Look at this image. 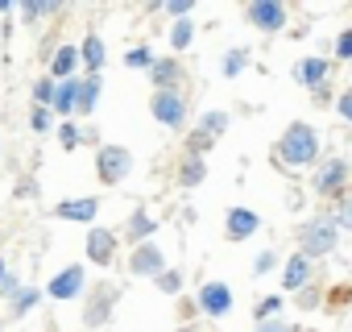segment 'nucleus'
Here are the masks:
<instances>
[{"instance_id":"obj_10","label":"nucleus","mask_w":352,"mask_h":332,"mask_svg":"<svg viewBox=\"0 0 352 332\" xmlns=\"http://www.w3.org/2000/svg\"><path fill=\"white\" fill-rule=\"evenodd\" d=\"M83 291V266H71V270H63L54 282H50V295L54 299H75Z\"/></svg>"},{"instance_id":"obj_38","label":"nucleus","mask_w":352,"mask_h":332,"mask_svg":"<svg viewBox=\"0 0 352 332\" xmlns=\"http://www.w3.org/2000/svg\"><path fill=\"white\" fill-rule=\"evenodd\" d=\"M257 332H290V328H286V324H278V320H265Z\"/></svg>"},{"instance_id":"obj_9","label":"nucleus","mask_w":352,"mask_h":332,"mask_svg":"<svg viewBox=\"0 0 352 332\" xmlns=\"http://www.w3.org/2000/svg\"><path fill=\"white\" fill-rule=\"evenodd\" d=\"M257 229H261L257 212H249V208H232V212H228V241H245V237H253Z\"/></svg>"},{"instance_id":"obj_21","label":"nucleus","mask_w":352,"mask_h":332,"mask_svg":"<svg viewBox=\"0 0 352 332\" xmlns=\"http://www.w3.org/2000/svg\"><path fill=\"white\" fill-rule=\"evenodd\" d=\"M96 96H100V79L87 75V79L79 83V112H91V108H96Z\"/></svg>"},{"instance_id":"obj_12","label":"nucleus","mask_w":352,"mask_h":332,"mask_svg":"<svg viewBox=\"0 0 352 332\" xmlns=\"http://www.w3.org/2000/svg\"><path fill=\"white\" fill-rule=\"evenodd\" d=\"M179 63H174V59H157L153 67H149V75H153V83L162 87V92H174V79H179Z\"/></svg>"},{"instance_id":"obj_19","label":"nucleus","mask_w":352,"mask_h":332,"mask_svg":"<svg viewBox=\"0 0 352 332\" xmlns=\"http://www.w3.org/2000/svg\"><path fill=\"white\" fill-rule=\"evenodd\" d=\"M54 108L58 112H79V83H63L54 92Z\"/></svg>"},{"instance_id":"obj_20","label":"nucleus","mask_w":352,"mask_h":332,"mask_svg":"<svg viewBox=\"0 0 352 332\" xmlns=\"http://www.w3.org/2000/svg\"><path fill=\"white\" fill-rule=\"evenodd\" d=\"M224 129H228V112H208V116L199 121V133H204L208 141H216Z\"/></svg>"},{"instance_id":"obj_27","label":"nucleus","mask_w":352,"mask_h":332,"mask_svg":"<svg viewBox=\"0 0 352 332\" xmlns=\"http://www.w3.org/2000/svg\"><path fill=\"white\" fill-rule=\"evenodd\" d=\"M336 200H340V225H344V229H352V196H348V191H340Z\"/></svg>"},{"instance_id":"obj_32","label":"nucleus","mask_w":352,"mask_h":332,"mask_svg":"<svg viewBox=\"0 0 352 332\" xmlns=\"http://www.w3.org/2000/svg\"><path fill=\"white\" fill-rule=\"evenodd\" d=\"M30 125H34L38 133H46V129H50V112H46V108H34V116H30Z\"/></svg>"},{"instance_id":"obj_17","label":"nucleus","mask_w":352,"mask_h":332,"mask_svg":"<svg viewBox=\"0 0 352 332\" xmlns=\"http://www.w3.org/2000/svg\"><path fill=\"white\" fill-rule=\"evenodd\" d=\"M298 79H302L307 87H315V92H319V87H323V79H327V63H323V59H307V63L298 67Z\"/></svg>"},{"instance_id":"obj_37","label":"nucleus","mask_w":352,"mask_h":332,"mask_svg":"<svg viewBox=\"0 0 352 332\" xmlns=\"http://www.w3.org/2000/svg\"><path fill=\"white\" fill-rule=\"evenodd\" d=\"M174 17H183V13H191V0H179V5H166Z\"/></svg>"},{"instance_id":"obj_25","label":"nucleus","mask_w":352,"mask_h":332,"mask_svg":"<svg viewBox=\"0 0 352 332\" xmlns=\"http://www.w3.org/2000/svg\"><path fill=\"white\" fill-rule=\"evenodd\" d=\"M34 303H38V291H17V295H13V311H17V315L30 311Z\"/></svg>"},{"instance_id":"obj_11","label":"nucleus","mask_w":352,"mask_h":332,"mask_svg":"<svg viewBox=\"0 0 352 332\" xmlns=\"http://www.w3.org/2000/svg\"><path fill=\"white\" fill-rule=\"evenodd\" d=\"M307 274H311V258L298 253V258L286 262V270H282V287H286V291H298V287L307 282Z\"/></svg>"},{"instance_id":"obj_22","label":"nucleus","mask_w":352,"mask_h":332,"mask_svg":"<svg viewBox=\"0 0 352 332\" xmlns=\"http://www.w3.org/2000/svg\"><path fill=\"white\" fill-rule=\"evenodd\" d=\"M153 233V220H149V212H133V220H129V237L133 241H145Z\"/></svg>"},{"instance_id":"obj_26","label":"nucleus","mask_w":352,"mask_h":332,"mask_svg":"<svg viewBox=\"0 0 352 332\" xmlns=\"http://www.w3.org/2000/svg\"><path fill=\"white\" fill-rule=\"evenodd\" d=\"M191 34H195V30H191V21H179V25H174V34H170V42L183 50V46L191 42Z\"/></svg>"},{"instance_id":"obj_31","label":"nucleus","mask_w":352,"mask_h":332,"mask_svg":"<svg viewBox=\"0 0 352 332\" xmlns=\"http://www.w3.org/2000/svg\"><path fill=\"white\" fill-rule=\"evenodd\" d=\"M336 54H340V59H352V30H344V34L336 38Z\"/></svg>"},{"instance_id":"obj_7","label":"nucleus","mask_w":352,"mask_h":332,"mask_svg":"<svg viewBox=\"0 0 352 332\" xmlns=\"http://www.w3.org/2000/svg\"><path fill=\"white\" fill-rule=\"evenodd\" d=\"M199 307H204L208 315H224V311H232V291H228L224 282H208V287L199 291Z\"/></svg>"},{"instance_id":"obj_23","label":"nucleus","mask_w":352,"mask_h":332,"mask_svg":"<svg viewBox=\"0 0 352 332\" xmlns=\"http://www.w3.org/2000/svg\"><path fill=\"white\" fill-rule=\"evenodd\" d=\"M108 303H112V291H108V287H100V291H96V307L87 311V324H100V320L108 315Z\"/></svg>"},{"instance_id":"obj_28","label":"nucleus","mask_w":352,"mask_h":332,"mask_svg":"<svg viewBox=\"0 0 352 332\" xmlns=\"http://www.w3.org/2000/svg\"><path fill=\"white\" fill-rule=\"evenodd\" d=\"M124 63H129V67H153V54L141 46V50H129V59H124Z\"/></svg>"},{"instance_id":"obj_39","label":"nucleus","mask_w":352,"mask_h":332,"mask_svg":"<svg viewBox=\"0 0 352 332\" xmlns=\"http://www.w3.org/2000/svg\"><path fill=\"white\" fill-rule=\"evenodd\" d=\"M265 270H274V253H265V258L257 262V274H265Z\"/></svg>"},{"instance_id":"obj_33","label":"nucleus","mask_w":352,"mask_h":332,"mask_svg":"<svg viewBox=\"0 0 352 332\" xmlns=\"http://www.w3.org/2000/svg\"><path fill=\"white\" fill-rule=\"evenodd\" d=\"M336 108H340V116H344V121H352V87L340 96V104H336Z\"/></svg>"},{"instance_id":"obj_14","label":"nucleus","mask_w":352,"mask_h":332,"mask_svg":"<svg viewBox=\"0 0 352 332\" xmlns=\"http://www.w3.org/2000/svg\"><path fill=\"white\" fill-rule=\"evenodd\" d=\"M75 63H79V50H75V46H58V50H54V59H50V75L67 79V75L75 71Z\"/></svg>"},{"instance_id":"obj_36","label":"nucleus","mask_w":352,"mask_h":332,"mask_svg":"<svg viewBox=\"0 0 352 332\" xmlns=\"http://www.w3.org/2000/svg\"><path fill=\"white\" fill-rule=\"evenodd\" d=\"M157 282H162V291H179V274H162Z\"/></svg>"},{"instance_id":"obj_2","label":"nucleus","mask_w":352,"mask_h":332,"mask_svg":"<svg viewBox=\"0 0 352 332\" xmlns=\"http://www.w3.org/2000/svg\"><path fill=\"white\" fill-rule=\"evenodd\" d=\"M129 149H120V145H104L100 154H96V175H100V183H108V187H116L124 175H129Z\"/></svg>"},{"instance_id":"obj_24","label":"nucleus","mask_w":352,"mask_h":332,"mask_svg":"<svg viewBox=\"0 0 352 332\" xmlns=\"http://www.w3.org/2000/svg\"><path fill=\"white\" fill-rule=\"evenodd\" d=\"M54 92H58V87H54V79H42V83L34 87V100H38V108H50V104H54Z\"/></svg>"},{"instance_id":"obj_40","label":"nucleus","mask_w":352,"mask_h":332,"mask_svg":"<svg viewBox=\"0 0 352 332\" xmlns=\"http://www.w3.org/2000/svg\"><path fill=\"white\" fill-rule=\"evenodd\" d=\"M278 303H282V299H265V303H261L257 311H261V315H270V311H278Z\"/></svg>"},{"instance_id":"obj_34","label":"nucleus","mask_w":352,"mask_h":332,"mask_svg":"<svg viewBox=\"0 0 352 332\" xmlns=\"http://www.w3.org/2000/svg\"><path fill=\"white\" fill-rule=\"evenodd\" d=\"M58 5H25V17H42V13H54Z\"/></svg>"},{"instance_id":"obj_5","label":"nucleus","mask_w":352,"mask_h":332,"mask_svg":"<svg viewBox=\"0 0 352 332\" xmlns=\"http://www.w3.org/2000/svg\"><path fill=\"white\" fill-rule=\"evenodd\" d=\"M298 241H302V253L311 258V253H327L331 245H336V225L331 220H315V225H307L302 233H298Z\"/></svg>"},{"instance_id":"obj_1","label":"nucleus","mask_w":352,"mask_h":332,"mask_svg":"<svg viewBox=\"0 0 352 332\" xmlns=\"http://www.w3.org/2000/svg\"><path fill=\"white\" fill-rule=\"evenodd\" d=\"M315 154H319V137H315V129L302 125V121L290 125L286 137H282V145H278V158H282L286 166H311Z\"/></svg>"},{"instance_id":"obj_6","label":"nucleus","mask_w":352,"mask_h":332,"mask_svg":"<svg viewBox=\"0 0 352 332\" xmlns=\"http://www.w3.org/2000/svg\"><path fill=\"white\" fill-rule=\"evenodd\" d=\"M116 245H120V237H116L112 229H87V262L108 266L112 253H116Z\"/></svg>"},{"instance_id":"obj_29","label":"nucleus","mask_w":352,"mask_h":332,"mask_svg":"<svg viewBox=\"0 0 352 332\" xmlns=\"http://www.w3.org/2000/svg\"><path fill=\"white\" fill-rule=\"evenodd\" d=\"M58 137H63V145H67V149H75V145L83 141V133H79L75 125H63V129H58Z\"/></svg>"},{"instance_id":"obj_16","label":"nucleus","mask_w":352,"mask_h":332,"mask_svg":"<svg viewBox=\"0 0 352 332\" xmlns=\"http://www.w3.org/2000/svg\"><path fill=\"white\" fill-rule=\"evenodd\" d=\"M79 59H83V63H87V71L96 75V71L104 67V42H100L96 34H87V42L79 46Z\"/></svg>"},{"instance_id":"obj_3","label":"nucleus","mask_w":352,"mask_h":332,"mask_svg":"<svg viewBox=\"0 0 352 332\" xmlns=\"http://www.w3.org/2000/svg\"><path fill=\"white\" fill-rule=\"evenodd\" d=\"M149 108L162 125H183L187 121V96H179V92H157L149 100Z\"/></svg>"},{"instance_id":"obj_18","label":"nucleus","mask_w":352,"mask_h":332,"mask_svg":"<svg viewBox=\"0 0 352 332\" xmlns=\"http://www.w3.org/2000/svg\"><path fill=\"white\" fill-rule=\"evenodd\" d=\"M204 175H208V171H204V162H199L195 154H191V158H183V166H179V183H183V187L204 183Z\"/></svg>"},{"instance_id":"obj_30","label":"nucleus","mask_w":352,"mask_h":332,"mask_svg":"<svg viewBox=\"0 0 352 332\" xmlns=\"http://www.w3.org/2000/svg\"><path fill=\"white\" fill-rule=\"evenodd\" d=\"M241 67H245V50H232L224 63V75H241Z\"/></svg>"},{"instance_id":"obj_15","label":"nucleus","mask_w":352,"mask_h":332,"mask_svg":"<svg viewBox=\"0 0 352 332\" xmlns=\"http://www.w3.org/2000/svg\"><path fill=\"white\" fill-rule=\"evenodd\" d=\"M157 270H162V253L153 245H141L133 253V274H157Z\"/></svg>"},{"instance_id":"obj_13","label":"nucleus","mask_w":352,"mask_h":332,"mask_svg":"<svg viewBox=\"0 0 352 332\" xmlns=\"http://www.w3.org/2000/svg\"><path fill=\"white\" fill-rule=\"evenodd\" d=\"M96 208H100V204L87 196V200H71V204H58V216H63V220H83V225H87V220L96 216Z\"/></svg>"},{"instance_id":"obj_35","label":"nucleus","mask_w":352,"mask_h":332,"mask_svg":"<svg viewBox=\"0 0 352 332\" xmlns=\"http://www.w3.org/2000/svg\"><path fill=\"white\" fill-rule=\"evenodd\" d=\"M348 299H352V287H336V291H331V303H336V307L348 303Z\"/></svg>"},{"instance_id":"obj_8","label":"nucleus","mask_w":352,"mask_h":332,"mask_svg":"<svg viewBox=\"0 0 352 332\" xmlns=\"http://www.w3.org/2000/svg\"><path fill=\"white\" fill-rule=\"evenodd\" d=\"M344 179H348V162H327L323 171L315 175V191L319 196H340Z\"/></svg>"},{"instance_id":"obj_4","label":"nucleus","mask_w":352,"mask_h":332,"mask_svg":"<svg viewBox=\"0 0 352 332\" xmlns=\"http://www.w3.org/2000/svg\"><path fill=\"white\" fill-rule=\"evenodd\" d=\"M249 21L257 30H265V34H278L286 25V9L278 5V0H253V5H249Z\"/></svg>"}]
</instances>
